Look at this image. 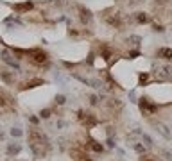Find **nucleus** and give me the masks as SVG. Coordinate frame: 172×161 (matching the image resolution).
<instances>
[{
	"instance_id": "obj_1",
	"label": "nucleus",
	"mask_w": 172,
	"mask_h": 161,
	"mask_svg": "<svg viewBox=\"0 0 172 161\" xmlns=\"http://www.w3.org/2000/svg\"><path fill=\"white\" fill-rule=\"evenodd\" d=\"M138 102H140V109H142V113L145 115V117H151L152 113L158 109V106H156V104H152L147 97H142Z\"/></svg>"
},
{
	"instance_id": "obj_2",
	"label": "nucleus",
	"mask_w": 172,
	"mask_h": 161,
	"mask_svg": "<svg viewBox=\"0 0 172 161\" xmlns=\"http://www.w3.org/2000/svg\"><path fill=\"white\" fill-rule=\"evenodd\" d=\"M29 56H32L30 59H32L34 63H38V64H41V63H45V61H47V54L43 52V50H30Z\"/></svg>"
},
{
	"instance_id": "obj_3",
	"label": "nucleus",
	"mask_w": 172,
	"mask_h": 161,
	"mask_svg": "<svg viewBox=\"0 0 172 161\" xmlns=\"http://www.w3.org/2000/svg\"><path fill=\"white\" fill-rule=\"evenodd\" d=\"M82 124H84L86 127H93V125H97V118L93 117L91 113H88V115H86V118L82 120Z\"/></svg>"
},
{
	"instance_id": "obj_4",
	"label": "nucleus",
	"mask_w": 172,
	"mask_h": 161,
	"mask_svg": "<svg viewBox=\"0 0 172 161\" xmlns=\"http://www.w3.org/2000/svg\"><path fill=\"white\" fill-rule=\"evenodd\" d=\"M154 127H156V131H158V132H160V134H162L163 138H170V132H169V129L165 127V125H163V124H156V125H154Z\"/></svg>"
},
{
	"instance_id": "obj_5",
	"label": "nucleus",
	"mask_w": 172,
	"mask_h": 161,
	"mask_svg": "<svg viewBox=\"0 0 172 161\" xmlns=\"http://www.w3.org/2000/svg\"><path fill=\"white\" fill-rule=\"evenodd\" d=\"M41 84H45V81H43V79H32V81H29V82L23 86V88H36V86H41Z\"/></svg>"
},
{
	"instance_id": "obj_6",
	"label": "nucleus",
	"mask_w": 172,
	"mask_h": 161,
	"mask_svg": "<svg viewBox=\"0 0 172 161\" xmlns=\"http://www.w3.org/2000/svg\"><path fill=\"white\" fill-rule=\"evenodd\" d=\"M158 56H160V57H165V59H172V50L170 48H160V50H158Z\"/></svg>"
},
{
	"instance_id": "obj_7",
	"label": "nucleus",
	"mask_w": 172,
	"mask_h": 161,
	"mask_svg": "<svg viewBox=\"0 0 172 161\" xmlns=\"http://www.w3.org/2000/svg\"><path fill=\"white\" fill-rule=\"evenodd\" d=\"M9 104V97H6L2 91H0V107H6Z\"/></svg>"
},
{
	"instance_id": "obj_8",
	"label": "nucleus",
	"mask_w": 172,
	"mask_h": 161,
	"mask_svg": "<svg viewBox=\"0 0 172 161\" xmlns=\"http://www.w3.org/2000/svg\"><path fill=\"white\" fill-rule=\"evenodd\" d=\"M7 152H9V156H14V154H18V152H20V145H9Z\"/></svg>"
},
{
	"instance_id": "obj_9",
	"label": "nucleus",
	"mask_w": 172,
	"mask_h": 161,
	"mask_svg": "<svg viewBox=\"0 0 172 161\" xmlns=\"http://www.w3.org/2000/svg\"><path fill=\"white\" fill-rule=\"evenodd\" d=\"M30 7H32V4L27 2V4H20V6H16L14 9H16V11H27V9H30Z\"/></svg>"
},
{
	"instance_id": "obj_10",
	"label": "nucleus",
	"mask_w": 172,
	"mask_h": 161,
	"mask_svg": "<svg viewBox=\"0 0 172 161\" xmlns=\"http://www.w3.org/2000/svg\"><path fill=\"white\" fill-rule=\"evenodd\" d=\"M142 141H145V147H147V149H151L152 147V140L149 138L147 134H142Z\"/></svg>"
},
{
	"instance_id": "obj_11",
	"label": "nucleus",
	"mask_w": 172,
	"mask_h": 161,
	"mask_svg": "<svg viewBox=\"0 0 172 161\" xmlns=\"http://www.w3.org/2000/svg\"><path fill=\"white\" fill-rule=\"evenodd\" d=\"M138 21H140V23H147V21H149V16H147L145 13H138Z\"/></svg>"
},
{
	"instance_id": "obj_12",
	"label": "nucleus",
	"mask_w": 172,
	"mask_h": 161,
	"mask_svg": "<svg viewBox=\"0 0 172 161\" xmlns=\"http://www.w3.org/2000/svg\"><path fill=\"white\" fill-rule=\"evenodd\" d=\"M90 147L95 150V152H102V145H101V143H97V141H91Z\"/></svg>"
},
{
	"instance_id": "obj_13",
	"label": "nucleus",
	"mask_w": 172,
	"mask_h": 161,
	"mask_svg": "<svg viewBox=\"0 0 172 161\" xmlns=\"http://www.w3.org/2000/svg\"><path fill=\"white\" fill-rule=\"evenodd\" d=\"M134 150H136L138 154H143V152L147 150V147H145V145H140V143H136V145H134Z\"/></svg>"
},
{
	"instance_id": "obj_14",
	"label": "nucleus",
	"mask_w": 172,
	"mask_h": 161,
	"mask_svg": "<svg viewBox=\"0 0 172 161\" xmlns=\"http://www.w3.org/2000/svg\"><path fill=\"white\" fill-rule=\"evenodd\" d=\"M50 109H41V113H40V117L41 118H50Z\"/></svg>"
},
{
	"instance_id": "obj_15",
	"label": "nucleus",
	"mask_w": 172,
	"mask_h": 161,
	"mask_svg": "<svg viewBox=\"0 0 172 161\" xmlns=\"http://www.w3.org/2000/svg\"><path fill=\"white\" fill-rule=\"evenodd\" d=\"M138 81H140V84H143V82H147V81H149V74H140V77H138Z\"/></svg>"
},
{
	"instance_id": "obj_16",
	"label": "nucleus",
	"mask_w": 172,
	"mask_h": 161,
	"mask_svg": "<svg viewBox=\"0 0 172 161\" xmlns=\"http://www.w3.org/2000/svg\"><path fill=\"white\" fill-rule=\"evenodd\" d=\"M11 136L18 138V136H22V131H20V129H11Z\"/></svg>"
},
{
	"instance_id": "obj_17",
	"label": "nucleus",
	"mask_w": 172,
	"mask_h": 161,
	"mask_svg": "<svg viewBox=\"0 0 172 161\" xmlns=\"http://www.w3.org/2000/svg\"><path fill=\"white\" fill-rule=\"evenodd\" d=\"M56 104H59V106H61V104H65V97L58 95V97H56Z\"/></svg>"
},
{
	"instance_id": "obj_18",
	"label": "nucleus",
	"mask_w": 172,
	"mask_h": 161,
	"mask_svg": "<svg viewBox=\"0 0 172 161\" xmlns=\"http://www.w3.org/2000/svg\"><path fill=\"white\" fill-rule=\"evenodd\" d=\"M90 104H91V106H95V104H97V97H95V95L90 97Z\"/></svg>"
},
{
	"instance_id": "obj_19",
	"label": "nucleus",
	"mask_w": 172,
	"mask_h": 161,
	"mask_svg": "<svg viewBox=\"0 0 172 161\" xmlns=\"http://www.w3.org/2000/svg\"><path fill=\"white\" fill-rule=\"evenodd\" d=\"M129 98H131V102H136V100H134V98H136V97H134V91H129Z\"/></svg>"
},
{
	"instance_id": "obj_20",
	"label": "nucleus",
	"mask_w": 172,
	"mask_h": 161,
	"mask_svg": "<svg viewBox=\"0 0 172 161\" xmlns=\"http://www.w3.org/2000/svg\"><path fill=\"white\" fill-rule=\"evenodd\" d=\"M108 147H115V143H113L111 138H108Z\"/></svg>"
},
{
	"instance_id": "obj_21",
	"label": "nucleus",
	"mask_w": 172,
	"mask_h": 161,
	"mask_svg": "<svg viewBox=\"0 0 172 161\" xmlns=\"http://www.w3.org/2000/svg\"><path fill=\"white\" fill-rule=\"evenodd\" d=\"M29 120H30V122H32V124H38V118H36V117H30Z\"/></svg>"
},
{
	"instance_id": "obj_22",
	"label": "nucleus",
	"mask_w": 172,
	"mask_h": 161,
	"mask_svg": "<svg viewBox=\"0 0 172 161\" xmlns=\"http://www.w3.org/2000/svg\"><path fill=\"white\" fill-rule=\"evenodd\" d=\"M82 161H91V158H88V156H86V158H84Z\"/></svg>"
},
{
	"instance_id": "obj_23",
	"label": "nucleus",
	"mask_w": 172,
	"mask_h": 161,
	"mask_svg": "<svg viewBox=\"0 0 172 161\" xmlns=\"http://www.w3.org/2000/svg\"><path fill=\"white\" fill-rule=\"evenodd\" d=\"M142 161H152V159H149V158H142Z\"/></svg>"
}]
</instances>
